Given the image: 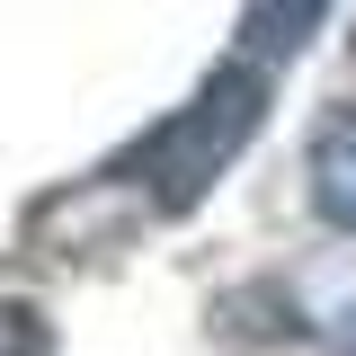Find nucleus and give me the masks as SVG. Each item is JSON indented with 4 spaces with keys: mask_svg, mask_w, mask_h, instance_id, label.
Listing matches in <instances>:
<instances>
[{
    "mask_svg": "<svg viewBox=\"0 0 356 356\" xmlns=\"http://www.w3.org/2000/svg\"><path fill=\"white\" fill-rule=\"evenodd\" d=\"M348 356H356V348H348Z\"/></svg>",
    "mask_w": 356,
    "mask_h": 356,
    "instance_id": "6",
    "label": "nucleus"
},
{
    "mask_svg": "<svg viewBox=\"0 0 356 356\" xmlns=\"http://www.w3.org/2000/svg\"><path fill=\"white\" fill-rule=\"evenodd\" d=\"M259 116H267V63L259 54H232L178 116H161V125L143 134L134 152H116L98 178L125 187V196H143L152 214H187V205L241 161V143L259 134Z\"/></svg>",
    "mask_w": 356,
    "mask_h": 356,
    "instance_id": "1",
    "label": "nucleus"
},
{
    "mask_svg": "<svg viewBox=\"0 0 356 356\" xmlns=\"http://www.w3.org/2000/svg\"><path fill=\"white\" fill-rule=\"evenodd\" d=\"M312 205L339 222V232H356V116H339V125L312 143Z\"/></svg>",
    "mask_w": 356,
    "mask_h": 356,
    "instance_id": "3",
    "label": "nucleus"
},
{
    "mask_svg": "<svg viewBox=\"0 0 356 356\" xmlns=\"http://www.w3.org/2000/svg\"><path fill=\"white\" fill-rule=\"evenodd\" d=\"M0 356H54V330L36 303H0Z\"/></svg>",
    "mask_w": 356,
    "mask_h": 356,
    "instance_id": "4",
    "label": "nucleus"
},
{
    "mask_svg": "<svg viewBox=\"0 0 356 356\" xmlns=\"http://www.w3.org/2000/svg\"><path fill=\"white\" fill-rule=\"evenodd\" d=\"M348 54H356V44H348Z\"/></svg>",
    "mask_w": 356,
    "mask_h": 356,
    "instance_id": "5",
    "label": "nucleus"
},
{
    "mask_svg": "<svg viewBox=\"0 0 356 356\" xmlns=\"http://www.w3.org/2000/svg\"><path fill=\"white\" fill-rule=\"evenodd\" d=\"M321 9L330 0H250L241 9V54H259V63H294L321 27Z\"/></svg>",
    "mask_w": 356,
    "mask_h": 356,
    "instance_id": "2",
    "label": "nucleus"
}]
</instances>
